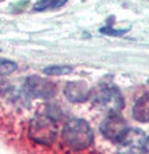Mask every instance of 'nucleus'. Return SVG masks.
<instances>
[{
    "label": "nucleus",
    "mask_w": 149,
    "mask_h": 154,
    "mask_svg": "<svg viewBox=\"0 0 149 154\" xmlns=\"http://www.w3.org/2000/svg\"><path fill=\"white\" fill-rule=\"evenodd\" d=\"M17 63L10 59H4L0 58V76H8L17 70Z\"/></svg>",
    "instance_id": "obj_11"
},
{
    "label": "nucleus",
    "mask_w": 149,
    "mask_h": 154,
    "mask_svg": "<svg viewBox=\"0 0 149 154\" xmlns=\"http://www.w3.org/2000/svg\"><path fill=\"white\" fill-rule=\"evenodd\" d=\"M73 70L71 66H66V65H51V66H47L43 69V73L47 74V76H64V74H68Z\"/></svg>",
    "instance_id": "obj_10"
},
{
    "label": "nucleus",
    "mask_w": 149,
    "mask_h": 154,
    "mask_svg": "<svg viewBox=\"0 0 149 154\" xmlns=\"http://www.w3.org/2000/svg\"><path fill=\"white\" fill-rule=\"evenodd\" d=\"M142 150L145 153H149V136L145 138V142H144V146H142Z\"/></svg>",
    "instance_id": "obj_13"
},
{
    "label": "nucleus",
    "mask_w": 149,
    "mask_h": 154,
    "mask_svg": "<svg viewBox=\"0 0 149 154\" xmlns=\"http://www.w3.org/2000/svg\"><path fill=\"white\" fill-rule=\"evenodd\" d=\"M95 102L98 106L108 110L109 113L120 112L124 106L123 96L116 87H106V88L98 91L97 96H95Z\"/></svg>",
    "instance_id": "obj_4"
},
{
    "label": "nucleus",
    "mask_w": 149,
    "mask_h": 154,
    "mask_svg": "<svg viewBox=\"0 0 149 154\" xmlns=\"http://www.w3.org/2000/svg\"><path fill=\"white\" fill-rule=\"evenodd\" d=\"M55 120L46 116H37L33 119L30 124L29 135L36 143L51 144L57 138V127L54 124Z\"/></svg>",
    "instance_id": "obj_2"
},
{
    "label": "nucleus",
    "mask_w": 149,
    "mask_h": 154,
    "mask_svg": "<svg viewBox=\"0 0 149 154\" xmlns=\"http://www.w3.org/2000/svg\"><path fill=\"white\" fill-rule=\"evenodd\" d=\"M133 117L137 121L149 122V94H145L135 102L133 107Z\"/></svg>",
    "instance_id": "obj_8"
},
{
    "label": "nucleus",
    "mask_w": 149,
    "mask_h": 154,
    "mask_svg": "<svg viewBox=\"0 0 149 154\" xmlns=\"http://www.w3.org/2000/svg\"><path fill=\"white\" fill-rule=\"evenodd\" d=\"M25 91L33 98H42V99H49L54 95L55 87L51 81L47 79H42L37 76H30L25 80L24 85Z\"/></svg>",
    "instance_id": "obj_5"
},
{
    "label": "nucleus",
    "mask_w": 149,
    "mask_h": 154,
    "mask_svg": "<svg viewBox=\"0 0 149 154\" xmlns=\"http://www.w3.org/2000/svg\"><path fill=\"white\" fill-rule=\"evenodd\" d=\"M66 3V0H37V3L33 6L35 11H44L49 8H59Z\"/></svg>",
    "instance_id": "obj_9"
},
{
    "label": "nucleus",
    "mask_w": 149,
    "mask_h": 154,
    "mask_svg": "<svg viewBox=\"0 0 149 154\" xmlns=\"http://www.w3.org/2000/svg\"><path fill=\"white\" fill-rule=\"evenodd\" d=\"M144 142H145V135L142 131L128 128L126 134L123 135V138L119 140V144L124 149L138 150V149H142Z\"/></svg>",
    "instance_id": "obj_7"
},
{
    "label": "nucleus",
    "mask_w": 149,
    "mask_h": 154,
    "mask_svg": "<svg viewBox=\"0 0 149 154\" xmlns=\"http://www.w3.org/2000/svg\"><path fill=\"white\" fill-rule=\"evenodd\" d=\"M64 94L71 102H84L90 96V88L84 81H71L65 84Z\"/></svg>",
    "instance_id": "obj_6"
},
{
    "label": "nucleus",
    "mask_w": 149,
    "mask_h": 154,
    "mask_svg": "<svg viewBox=\"0 0 149 154\" xmlns=\"http://www.w3.org/2000/svg\"><path fill=\"white\" fill-rule=\"evenodd\" d=\"M128 129V124L123 117H120L116 113H110L106 119L101 124V132L106 139L110 142L119 143V140L123 138V135Z\"/></svg>",
    "instance_id": "obj_3"
},
{
    "label": "nucleus",
    "mask_w": 149,
    "mask_h": 154,
    "mask_svg": "<svg viewBox=\"0 0 149 154\" xmlns=\"http://www.w3.org/2000/svg\"><path fill=\"white\" fill-rule=\"evenodd\" d=\"M62 140L73 150H83L91 146L94 134L91 127L81 119L68 120L62 129Z\"/></svg>",
    "instance_id": "obj_1"
},
{
    "label": "nucleus",
    "mask_w": 149,
    "mask_h": 154,
    "mask_svg": "<svg viewBox=\"0 0 149 154\" xmlns=\"http://www.w3.org/2000/svg\"><path fill=\"white\" fill-rule=\"evenodd\" d=\"M101 32L105 33V35H115V36H120V35H123L126 30H113V29H110V28H104V29H101Z\"/></svg>",
    "instance_id": "obj_12"
}]
</instances>
